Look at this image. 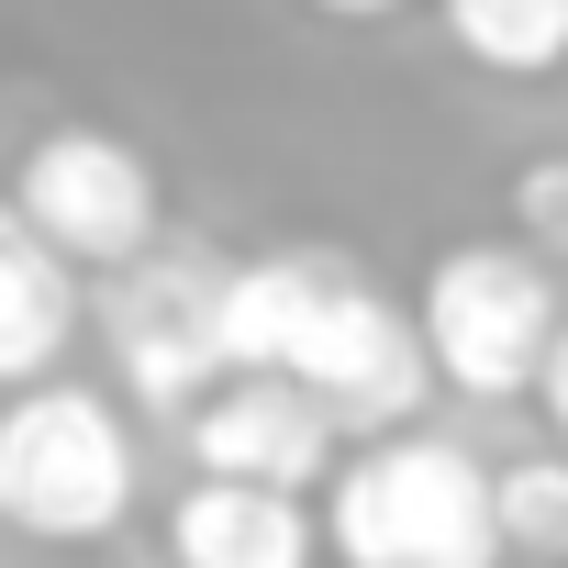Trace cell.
I'll use <instances>...</instances> for the list:
<instances>
[{
	"mask_svg": "<svg viewBox=\"0 0 568 568\" xmlns=\"http://www.w3.org/2000/svg\"><path fill=\"white\" fill-rule=\"evenodd\" d=\"M490 457H468L457 435H424V424H390V435H357V457L335 468V501H324V535L357 557V568H490L501 557V501H490Z\"/></svg>",
	"mask_w": 568,
	"mask_h": 568,
	"instance_id": "6da1fadb",
	"label": "cell"
},
{
	"mask_svg": "<svg viewBox=\"0 0 568 568\" xmlns=\"http://www.w3.org/2000/svg\"><path fill=\"white\" fill-rule=\"evenodd\" d=\"M134 424L79 390V379H23L0 390V524L34 546H101L134 513Z\"/></svg>",
	"mask_w": 568,
	"mask_h": 568,
	"instance_id": "7a4b0ae2",
	"label": "cell"
},
{
	"mask_svg": "<svg viewBox=\"0 0 568 568\" xmlns=\"http://www.w3.org/2000/svg\"><path fill=\"white\" fill-rule=\"evenodd\" d=\"M101 346H112V368H123V390L134 402H156V413H190L223 368H234V267L223 256H201V245H145V256H123V267H101Z\"/></svg>",
	"mask_w": 568,
	"mask_h": 568,
	"instance_id": "3957f363",
	"label": "cell"
},
{
	"mask_svg": "<svg viewBox=\"0 0 568 568\" xmlns=\"http://www.w3.org/2000/svg\"><path fill=\"white\" fill-rule=\"evenodd\" d=\"M557 324H568V313H557L546 245H446V256L424 267V346H435L446 390H468V402L535 390Z\"/></svg>",
	"mask_w": 568,
	"mask_h": 568,
	"instance_id": "277c9868",
	"label": "cell"
},
{
	"mask_svg": "<svg viewBox=\"0 0 568 568\" xmlns=\"http://www.w3.org/2000/svg\"><path fill=\"white\" fill-rule=\"evenodd\" d=\"M12 201H23L90 278L123 267V256H145V245L168 234V179H156V156H145L134 134H101V123L34 134L23 168H12Z\"/></svg>",
	"mask_w": 568,
	"mask_h": 568,
	"instance_id": "5b68a950",
	"label": "cell"
},
{
	"mask_svg": "<svg viewBox=\"0 0 568 568\" xmlns=\"http://www.w3.org/2000/svg\"><path fill=\"white\" fill-rule=\"evenodd\" d=\"M291 368L335 402V424H346V435L424 424V402L446 390V368H435V346H424V313L379 302L357 267L335 278V302L313 313V335H302V357H291Z\"/></svg>",
	"mask_w": 568,
	"mask_h": 568,
	"instance_id": "8992f818",
	"label": "cell"
},
{
	"mask_svg": "<svg viewBox=\"0 0 568 568\" xmlns=\"http://www.w3.org/2000/svg\"><path fill=\"white\" fill-rule=\"evenodd\" d=\"M335 402L302 368H223L190 402V457L223 479H278V490H313L335 468Z\"/></svg>",
	"mask_w": 568,
	"mask_h": 568,
	"instance_id": "52a82bcc",
	"label": "cell"
},
{
	"mask_svg": "<svg viewBox=\"0 0 568 568\" xmlns=\"http://www.w3.org/2000/svg\"><path fill=\"white\" fill-rule=\"evenodd\" d=\"M79 256L23 212V201H0V390H23V379H45L68 346H79V324H90V291H79Z\"/></svg>",
	"mask_w": 568,
	"mask_h": 568,
	"instance_id": "ba28073f",
	"label": "cell"
},
{
	"mask_svg": "<svg viewBox=\"0 0 568 568\" xmlns=\"http://www.w3.org/2000/svg\"><path fill=\"white\" fill-rule=\"evenodd\" d=\"M168 546L190 568H302L324 546V524L302 513V490H278V479H223L201 468L179 501H168Z\"/></svg>",
	"mask_w": 568,
	"mask_h": 568,
	"instance_id": "9c48e42d",
	"label": "cell"
},
{
	"mask_svg": "<svg viewBox=\"0 0 568 568\" xmlns=\"http://www.w3.org/2000/svg\"><path fill=\"white\" fill-rule=\"evenodd\" d=\"M346 256H313V245H278V256H245L234 267V368H291L313 313L335 302Z\"/></svg>",
	"mask_w": 568,
	"mask_h": 568,
	"instance_id": "30bf717a",
	"label": "cell"
},
{
	"mask_svg": "<svg viewBox=\"0 0 568 568\" xmlns=\"http://www.w3.org/2000/svg\"><path fill=\"white\" fill-rule=\"evenodd\" d=\"M435 23L490 79H557L568 68V0H435Z\"/></svg>",
	"mask_w": 568,
	"mask_h": 568,
	"instance_id": "8fae6325",
	"label": "cell"
},
{
	"mask_svg": "<svg viewBox=\"0 0 568 568\" xmlns=\"http://www.w3.org/2000/svg\"><path fill=\"white\" fill-rule=\"evenodd\" d=\"M490 501H501V557H568V457H513Z\"/></svg>",
	"mask_w": 568,
	"mask_h": 568,
	"instance_id": "7c38bea8",
	"label": "cell"
},
{
	"mask_svg": "<svg viewBox=\"0 0 568 568\" xmlns=\"http://www.w3.org/2000/svg\"><path fill=\"white\" fill-rule=\"evenodd\" d=\"M513 234L546 245V256H568V156H524L513 168Z\"/></svg>",
	"mask_w": 568,
	"mask_h": 568,
	"instance_id": "4fadbf2b",
	"label": "cell"
},
{
	"mask_svg": "<svg viewBox=\"0 0 568 568\" xmlns=\"http://www.w3.org/2000/svg\"><path fill=\"white\" fill-rule=\"evenodd\" d=\"M535 413H546V435L568 446V324H557V346H546V368H535V390H524Z\"/></svg>",
	"mask_w": 568,
	"mask_h": 568,
	"instance_id": "5bb4252c",
	"label": "cell"
},
{
	"mask_svg": "<svg viewBox=\"0 0 568 568\" xmlns=\"http://www.w3.org/2000/svg\"><path fill=\"white\" fill-rule=\"evenodd\" d=\"M313 12H335V23H390L402 0H313Z\"/></svg>",
	"mask_w": 568,
	"mask_h": 568,
	"instance_id": "9a60e30c",
	"label": "cell"
}]
</instances>
